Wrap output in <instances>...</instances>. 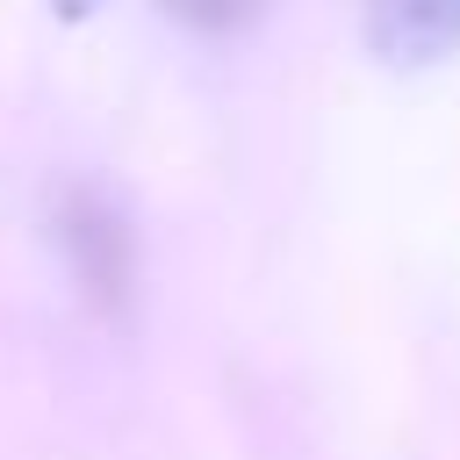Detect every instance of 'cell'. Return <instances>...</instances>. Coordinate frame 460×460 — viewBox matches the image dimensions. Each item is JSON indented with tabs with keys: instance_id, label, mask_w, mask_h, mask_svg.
I'll return each mask as SVG.
<instances>
[{
	"instance_id": "2",
	"label": "cell",
	"mask_w": 460,
	"mask_h": 460,
	"mask_svg": "<svg viewBox=\"0 0 460 460\" xmlns=\"http://www.w3.org/2000/svg\"><path fill=\"white\" fill-rule=\"evenodd\" d=\"M65 244H72L86 288H101V295L115 288V295H122V280H129V244H122V223H115L93 194H79V201L65 208Z\"/></svg>"
},
{
	"instance_id": "3",
	"label": "cell",
	"mask_w": 460,
	"mask_h": 460,
	"mask_svg": "<svg viewBox=\"0 0 460 460\" xmlns=\"http://www.w3.org/2000/svg\"><path fill=\"white\" fill-rule=\"evenodd\" d=\"M180 22H194V29H230V22H244L259 0H165Z\"/></svg>"
},
{
	"instance_id": "4",
	"label": "cell",
	"mask_w": 460,
	"mask_h": 460,
	"mask_svg": "<svg viewBox=\"0 0 460 460\" xmlns=\"http://www.w3.org/2000/svg\"><path fill=\"white\" fill-rule=\"evenodd\" d=\"M50 7H58V14H93L101 0H50Z\"/></svg>"
},
{
	"instance_id": "1",
	"label": "cell",
	"mask_w": 460,
	"mask_h": 460,
	"mask_svg": "<svg viewBox=\"0 0 460 460\" xmlns=\"http://www.w3.org/2000/svg\"><path fill=\"white\" fill-rule=\"evenodd\" d=\"M359 36L395 72L446 65L460 50V0H359Z\"/></svg>"
}]
</instances>
